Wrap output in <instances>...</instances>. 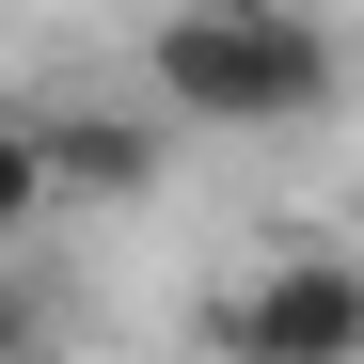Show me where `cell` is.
Segmentation results:
<instances>
[{"label":"cell","mask_w":364,"mask_h":364,"mask_svg":"<svg viewBox=\"0 0 364 364\" xmlns=\"http://www.w3.org/2000/svg\"><path fill=\"white\" fill-rule=\"evenodd\" d=\"M48 222V159H32V111H0V254Z\"/></svg>","instance_id":"obj_4"},{"label":"cell","mask_w":364,"mask_h":364,"mask_svg":"<svg viewBox=\"0 0 364 364\" xmlns=\"http://www.w3.org/2000/svg\"><path fill=\"white\" fill-rule=\"evenodd\" d=\"M32 159H48V206H143L174 174V127L159 111H64V127L32 111Z\"/></svg>","instance_id":"obj_3"},{"label":"cell","mask_w":364,"mask_h":364,"mask_svg":"<svg viewBox=\"0 0 364 364\" xmlns=\"http://www.w3.org/2000/svg\"><path fill=\"white\" fill-rule=\"evenodd\" d=\"M0 364H32V301L16 285H0Z\"/></svg>","instance_id":"obj_5"},{"label":"cell","mask_w":364,"mask_h":364,"mask_svg":"<svg viewBox=\"0 0 364 364\" xmlns=\"http://www.w3.org/2000/svg\"><path fill=\"white\" fill-rule=\"evenodd\" d=\"M222 364H364V269L348 254H269L222 301Z\"/></svg>","instance_id":"obj_2"},{"label":"cell","mask_w":364,"mask_h":364,"mask_svg":"<svg viewBox=\"0 0 364 364\" xmlns=\"http://www.w3.org/2000/svg\"><path fill=\"white\" fill-rule=\"evenodd\" d=\"M143 95H159V127L269 143L301 111H333V16L317 0H174L143 32Z\"/></svg>","instance_id":"obj_1"}]
</instances>
